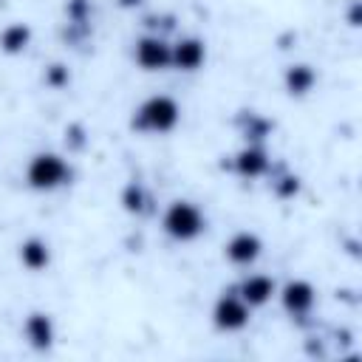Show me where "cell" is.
I'll use <instances>...</instances> for the list:
<instances>
[{
    "mask_svg": "<svg viewBox=\"0 0 362 362\" xmlns=\"http://www.w3.org/2000/svg\"><path fill=\"white\" fill-rule=\"evenodd\" d=\"M181 122V105L167 93H153L136 105L130 116V130L144 136H164L173 133Z\"/></svg>",
    "mask_w": 362,
    "mask_h": 362,
    "instance_id": "6da1fadb",
    "label": "cell"
},
{
    "mask_svg": "<svg viewBox=\"0 0 362 362\" xmlns=\"http://www.w3.org/2000/svg\"><path fill=\"white\" fill-rule=\"evenodd\" d=\"M74 181V167L54 150H40L25 164V184L34 192H54Z\"/></svg>",
    "mask_w": 362,
    "mask_h": 362,
    "instance_id": "7a4b0ae2",
    "label": "cell"
},
{
    "mask_svg": "<svg viewBox=\"0 0 362 362\" xmlns=\"http://www.w3.org/2000/svg\"><path fill=\"white\" fill-rule=\"evenodd\" d=\"M204 229H206V215L195 201L175 198L161 212V232L175 243H192L204 235Z\"/></svg>",
    "mask_w": 362,
    "mask_h": 362,
    "instance_id": "3957f363",
    "label": "cell"
},
{
    "mask_svg": "<svg viewBox=\"0 0 362 362\" xmlns=\"http://www.w3.org/2000/svg\"><path fill=\"white\" fill-rule=\"evenodd\" d=\"M223 167L232 175L243 178V181H257V178H266L272 173L274 161H272V156H269V150L263 144L246 141L235 156H229V161H223Z\"/></svg>",
    "mask_w": 362,
    "mask_h": 362,
    "instance_id": "277c9868",
    "label": "cell"
},
{
    "mask_svg": "<svg viewBox=\"0 0 362 362\" xmlns=\"http://www.w3.org/2000/svg\"><path fill=\"white\" fill-rule=\"evenodd\" d=\"M277 297H280V305L283 311L297 320V322H305L314 308H317V288L303 280V277H294V280H286L280 288H277Z\"/></svg>",
    "mask_w": 362,
    "mask_h": 362,
    "instance_id": "5b68a950",
    "label": "cell"
},
{
    "mask_svg": "<svg viewBox=\"0 0 362 362\" xmlns=\"http://www.w3.org/2000/svg\"><path fill=\"white\" fill-rule=\"evenodd\" d=\"M133 59L141 71H167L173 68V42L161 34H141L133 42Z\"/></svg>",
    "mask_w": 362,
    "mask_h": 362,
    "instance_id": "8992f818",
    "label": "cell"
},
{
    "mask_svg": "<svg viewBox=\"0 0 362 362\" xmlns=\"http://www.w3.org/2000/svg\"><path fill=\"white\" fill-rule=\"evenodd\" d=\"M249 320H252V308L235 294V288L221 291V297L212 305V325L223 334H235V331H243Z\"/></svg>",
    "mask_w": 362,
    "mask_h": 362,
    "instance_id": "52a82bcc",
    "label": "cell"
},
{
    "mask_svg": "<svg viewBox=\"0 0 362 362\" xmlns=\"http://www.w3.org/2000/svg\"><path fill=\"white\" fill-rule=\"evenodd\" d=\"M263 255V240L249 232V229H240L235 232L226 243H223V257L232 263V266H240V269H249L252 263H257V257Z\"/></svg>",
    "mask_w": 362,
    "mask_h": 362,
    "instance_id": "ba28073f",
    "label": "cell"
},
{
    "mask_svg": "<svg viewBox=\"0 0 362 362\" xmlns=\"http://www.w3.org/2000/svg\"><path fill=\"white\" fill-rule=\"evenodd\" d=\"M232 288L249 308H263L272 297H277V283L269 274H246Z\"/></svg>",
    "mask_w": 362,
    "mask_h": 362,
    "instance_id": "9c48e42d",
    "label": "cell"
},
{
    "mask_svg": "<svg viewBox=\"0 0 362 362\" xmlns=\"http://www.w3.org/2000/svg\"><path fill=\"white\" fill-rule=\"evenodd\" d=\"M206 62V42L195 34L178 37L173 42V68L184 71V74H195L198 68H204Z\"/></svg>",
    "mask_w": 362,
    "mask_h": 362,
    "instance_id": "30bf717a",
    "label": "cell"
},
{
    "mask_svg": "<svg viewBox=\"0 0 362 362\" xmlns=\"http://www.w3.org/2000/svg\"><path fill=\"white\" fill-rule=\"evenodd\" d=\"M23 337L25 342L34 348V351H48L57 339V328H54V320L51 314L45 311H31L23 322Z\"/></svg>",
    "mask_w": 362,
    "mask_h": 362,
    "instance_id": "8fae6325",
    "label": "cell"
},
{
    "mask_svg": "<svg viewBox=\"0 0 362 362\" xmlns=\"http://www.w3.org/2000/svg\"><path fill=\"white\" fill-rule=\"evenodd\" d=\"M314 85H317V71H314V65H308V62H291V65L283 71V88H286V93H288L291 99L308 96V93L314 90Z\"/></svg>",
    "mask_w": 362,
    "mask_h": 362,
    "instance_id": "7c38bea8",
    "label": "cell"
},
{
    "mask_svg": "<svg viewBox=\"0 0 362 362\" xmlns=\"http://www.w3.org/2000/svg\"><path fill=\"white\" fill-rule=\"evenodd\" d=\"M235 124H238L240 136L246 141H252V144H263L272 136V130H274V122L269 116L257 113V110H240L238 119H235Z\"/></svg>",
    "mask_w": 362,
    "mask_h": 362,
    "instance_id": "4fadbf2b",
    "label": "cell"
},
{
    "mask_svg": "<svg viewBox=\"0 0 362 362\" xmlns=\"http://www.w3.org/2000/svg\"><path fill=\"white\" fill-rule=\"evenodd\" d=\"M119 204L124 212H130L136 218H144L153 212V195L141 181H127L119 192Z\"/></svg>",
    "mask_w": 362,
    "mask_h": 362,
    "instance_id": "5bb4252c",
    "label": "cell"
},
{
    "mask_svg": "<svg viewBox=\"0 0 362 362\" xmlns=\"http://www.w3.org/2000/svg\"><path fill=\"white\" fill-rule=\"evenodd\" d=\"M17 257H20V263H23L28 272H42V269H48V263H51V246H48V240L31 235V238H25V240L17 246Z\"/></svg>",
    "mask_w": 362,
    "mask_h": 362,
    "instance_id": "9a60e30c",
    "label": "cell"
},
{
    "mask_svg": "<svg viewBox=\"0 0 362 362\" xmlns=\"http://www.w3.org/2000/svg\"><path fill=\"white\" fill-rule=\"evenodd\" d=\"M31 25L28 23H8L3 31H0V51L3 54H23L28 45H31Z\"/></svg>",
    "mask_w": 362,
    "mask_h": 362,
    "instance_id": "2e32d148",
    "label": "cell"
},
{
    "mask_svg": "<svg viewBox=\"0 0 362 362\" xmlns=\"http://www.w3.org/2000/svg\"><path fill=\"white\" fill-rule=\"evenodd\" d=\"M269 175H272V192H274L280 201H291L294 195H300V187H303L300 175H294V173H288V170L274 173V167H272Z\"/></svg>",
    "mask_w": 362,
    "mask_h": 362,
    "instance_id": "e0dca14e",
    "label": "cell"
},
{
    "mask_svg": "<svg viewBox=\"0 0 362 362\" xmlns=\"http://www.w3.org/2000/svg\"><path fill=\"white\" fill-rule=\"evenodd\" d=\"M42 82L51 88V90H62L71 85V71L62 65V62H51L45 71H42Z\"/></svg>",
    "mask_w": 362,
    "mask_h": 362,
    "instance_id": "ac0fdd59",
    "label": "cell"
},
{
    "mask_svg": "<svg viewBox=\"0 0 362 362\" xmlns=\"http://www.w3.org/2000/svg\"><path fill=\"white\" fill-rule=\"evenodd\" d=\"M65 144H68V150H71V153L85 150V144H88L85 127H82V124H68V127H65Z\"/></svg>",
    "mask_w": 362,
    "mask_h": 362,
    "instance_id": "d6986e66",
    "label": "cell"
},
{
    "mask_svg": "<svg viewBox=\"0 0 362 362\" xmlns=\"http://www.w3.org/2000/svg\"><path fill=\"white\" fill-rule=\"evenodd\" d=\"M348 25H354V28L359 25V3L351 6V11H348Z\"/></svg>",
    "mask_w": 362,
    "mask_h": 362,
    "instance_id": "ffe728a7",
    "label": "cell"
},
{
    "mask_svg": "<svg viewBox=\"0 0 362 362\" xmlns=\"http://www.w3.org/2000/svg\"><path fill=\"white\" fill-rule=\"evenodd\" d=\"M116 3H119L122 8H139V6L144 3V0H116Z\"/></svg>",
    "mask_w": 362,
    "mask_h": 362,
    "instance_id": "44dd1931",
    "label": "cell"
}]
</instances>
